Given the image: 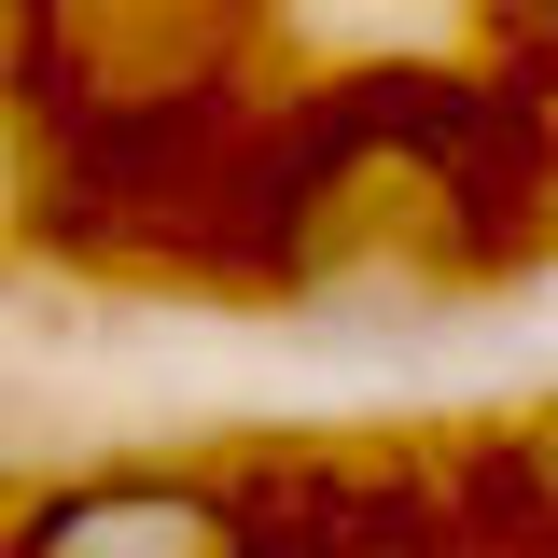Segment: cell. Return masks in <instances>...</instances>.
Masks as SVG:
<instances>
[{"instance_id": "obj_1", "label": "cell", "mask_w": 558, "mask_h": 558, "mask_svg": "<svg viewBox=\"0 0 558 558\" xmlns=\"http://www.w3.org/2000/svg\"><path fill=\"white\" fill-rule=\"evenodd\" d=\"M28 558H209V502H182V488H84V502L43 517Z\"/></svg>"}, {"instance_id": "obj_2", "label": "cell", "mask_w": 558, "mask_h": 558, "mask_svg": "<svg viewBox=\"0 0 558 558\" xmlns=\"http://www.w3.org/2000/svg\"><path fill=\"white\" fill-rule=\"evenodd\" d=\"M545 14H558V0H545Z\"/></svg>"}]
</instances>
